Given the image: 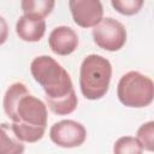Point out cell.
<instances>
[{
	"label": "cell",
	"instance_id": "obj_6",
	"mask_svg": "<svg viewBox=\"0 0 154 154\" xmlns=\"http://www.w3.org/2000/svg\"><path fill=\"white\" fill-rule=\"evenodd\" d=\"M51 141L61 148H76L87 140L84 125L73 119H63L54 123L49 129Z\"/></svg>",
	"mask_w": 154,
	"mask_h": 154
},
{
	"label": "cell",
	"instance_id": "obj_2",
	"mask_svg": "<svg viewBox=\"0 0 154 154\" xmlns=\"http://www.w3.org/2000/svg\"><path fill=\"white\" fill-rule=\"evenodd\" d=\"M112 78V65L108 59L99 54L87 55L79 67V89L88 100L102 99Z\"/></svg>",
	"mask_w": 154,
	"mask_h": 154
},
{
	"label": "cell",
	"instance_id": "obj_5",
	"mask_svg": "<svg viewBox=\"0 0 154 154\" xmlns=\"http://www.w3.org/2000/svg\"><path fill=\"white\" fill-rule=\"evenodd\" d=\"M48 111L46 103L38 97L29 94L22 96L14 108L12 123H20L29 126L47 128Z\"/></svg>",
	"mask_w": 154,
	"mask_h": 154
},
{
	"label": "cell",
	"instance_id": "obj_4",
	"mask_svg": "<svg viewBox=\"0 0 154 154\" xmlns=\"http://www.w3.org/2000/svg\"><path fill=\"white\" fill-rule=\"evenodd\" d=\"M91 35L95 45L108 52H117L126 43L125 26L112 17L102 18V20L93 28Z\"/></svg>",
	"mask_w": 154,
	"mask_h": 154
},
{
	"label": "cell",
	"instance_id": "obj_7",
	"mask_svg": "<svg viewBox=\"0 0 154 154\" xmlns=\"http://www.w3.org/2000/svg\"><path fill=\"white\" fill-rule=\"evenodd\" d=\"M69 8L73 22L81 28H94L103 18V7L99 0H70Z\"/></svg>",
	"mask_w": 154,
	"mask_h": 154
},
{
	"label": "cell",
	"instance_id": "obj_16",
	"mask_svg": "<svg viewBox=\"0 0 154 154\" xmlns=\"http://www.w3.org/2000/svg\"><path fill=\"white\" fill-rule=\"evenodd\" d=\"M136 140L142 146L143 150L153 152L154 150V122L149 120L143 123L136 132Z\"/></svg>",
	"mask_w": 154,
	"mask_h": 154
},
{
	"label": "cell",
	"instance_id": "obj_18",
	"mask_svg": "<svg viewBox=\"0 0 154 154\" xmlns=\"http://www.w3.org/2000/svg\"><path fill=\"white\" fill-rule=\"evenodd\" d=\"M8 38V24L6 19L0 16V46L4 45Z\"/></svg>",
	"mask_w": 154,
	"mask_h": 154
},
{
	"label": "cell",
	"instance_id": "obj_15",
	"mask_svg": "<svg viewBox=\"0 0 154 154\" xmlns=\"http://www.w3.org/2000/svg\"><path fill=\"white\" fill-rule=\"evenodd\" d=\"M113 154H143V148L134 136H122L113 144Z\"/></svg>",
	"mask_w": 154,
	"mask_h": 154
},
{
	"label": "cell",
	"instance_id": "obj_1",
	"mask_svg": "<svg viewBox=\"0 0 154 154\" xmlns=\"http://www.w3.org/2000/svg\"><path fill=\"white\" fill-rule=\"evenodd\" d=\"M30 72L32 78L42 87L45 100H59L75 91L69 72L49 55L34 58L30 64Z\"/></svg>",
	"mask_w": 154,
	"mask_h": 154
},
{
	"label": "cell",
	"instance_id": "obj_17",
	"mask_svg": "<svg viewBox=\"0 0 154 154\" xmlns=\"http://www.w3.org/2000/svg\"><path fill=\"white\" fill-rule=\"evenodd\" d=\"M142 0H112L111 5L112 7L120 14L124 16H134L137 14L142 6H143Z\"/></svg>",
	"mask_w": 154,
	"mask_h": 154
},
{
	"label": "cell",
	"instance_id": "obj_9",
	"mask_svg": "<svg viewBox=\"0 0 154 154\" xmlns=\"http://www.w3.org/2000/svg\"><path fill=\"white\" fill-rule=\"evenodd\" d=\"M16 32L22 41L38 42L46 34V20L30 14H22L16 23Z\"/></svg>",
	"mask_w": 154,
	"mask_h": 154
},
{
	"label": "cell",
	"instance_id": "obj_10",
	"mask_svg": "<svg viewBox=\"0 0 154 154\" xmlns=\"http://www.w3.org/2000/svg\"><path fill=\"white\" fill-rule=\"evenodd\" d=\"M25 146L19 141L10 124H0V154H23Z\"/></svg>",
	"mask_w": 154,
	"mask_h": 154
},
{
	"label": "cell",
	"instance_id": "obj_11",
	"mask_svg": "<svg viewBox=\"0 0 154 154\" xmlns=\"http://www.w3.org/2000/svg\"><path fill=\"white\" fill-rule=\"evenodd\" d=\"M25 94H29V90L25 87V84L22 82L12 83L7 88V90L5 91L4 99H2V107H4L5 114L8 117V119L13 118L14 108H16L19 99L22 96H24Z\"/></svg>",
	"mask_w": 154,
	"mask_h": 154
},
{
	"label": "cell",
	"instance_id": "obj_14",
	"mask_svg": "<svg viewBox=\"0 0 154 154\" xmlns=\"http://www.w3.org/2000/svg\"><path fill=\"white\" fill-rule=\"evenodd\" d=\"M78 105V99L76 95V91H72L70 95H67L66 97L59 99V100H46V106L47 108H49L53 113L58 114V116H66L72 113Z\"/></svg>",
	"mask_w": 154,
	"mask_h": 154
},
{
	"label": "cell",
	"instance_id": "obj_8",
	"mask_svg": "<svg viewBox=\"0 0 154 154\" xmlns=\"http://www.w3.org/2000/svg\"><path fill=\"white\" fill-rule=\"evenodd\" d=\"M79 40L77 32L66 25L54 28L48 36V45L51 51L57 55H69L78 47Z\"/></svg>",
	"mask_w": 154,
	"mask_h": 154
},
{
	"label": "cell",
	"instance_id": "obj_13",
	"mask_svg": "<svg viewBox=\"0 0 154 154\" xmlns=\"http://www.w3.org/2000/svg\"><path fill=\"white\" fill-rule=\"evenodd\" d=\"M10 125L16 137L23 143H35L40 141L46 132V128L29 126L20 123H11Z\"/></svg>",
	"mask_w": 154,
	"mask_h": 154
},
{
	"label": "cell",
	"instance_id": "obj_3",
	"mask_svg": "<svg viewBox=\"0 0 154 154\" xmlns=\"http://www.w3.org/2000/svg\"><path fill=\"white\" fill-rule=\"evenodd\" d=\"M117 96L120 103L126 107H147L154 99V83L150 77L138 71H129L118 82Z\"/></svg>",
	"mask_w": 154,
	"mask_h": 154
},
{
	"label": "cell",
	"instance_id": "obj_12",
	"mask_svg": "<svg viewBox=\"0 0 154 154\" xmlns=\"http://www.w3.org/2000/svg\"><path fill=\"white\" fill-rule=\"evenodd\" d=\"M55 6L54 0H23L20 1V8L23 14H30L38 18H46L49 16Z\"/></svg>",
	"mask_w": 154,
	"mask_h": 154
}]
</instances>
